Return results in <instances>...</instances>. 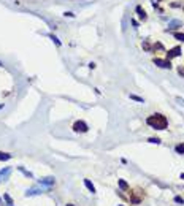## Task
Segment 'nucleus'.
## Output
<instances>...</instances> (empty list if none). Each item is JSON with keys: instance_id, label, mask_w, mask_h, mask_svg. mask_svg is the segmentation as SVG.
I'll return each instance as SVG.
<instances>
[{"instance_id": "12", "label": "nucleus", "mask_w": 184, "mask_h": 206, "mask_svg": "<svg viewBox=\"0 0 184 206\" xmlns=\"http://www.w3.org/2000/svg\"><path fill=\"white\" fill-rule=\"evenodd\" d=\"M118 184H119V187H121L122 190H129V184L125 182L124 179H119V181H118Z\"/></svg>"}, {"instance_id": "26", "label": "nucleus", "mask_w": 184, "mask_h": 206, "mask_svg": "<svg viewBox=\"0 0 184 206\" xmlns=\"http://www.w3.org/2000/svg\"><path fill=\"white\" fill-rule=\"evenodd\" d=\"M6 206H11V205H6Z\"/></svg>"}, {"instance_id": "24", "label": "nucleus", "mask_w": 184, "mask_h": 206, "mask_svg": "<svg viewBox=\"0 0 184 206\" xmlns=\"http://www.w3.org/2000/svg\"><path fill=\"white\" fill-rule=\"evenodd\" d=\"M118 206H124V205H118Z\"/></svg>"}, {"instance_id": "22", "label": "nucleus", "mask_w": 184, "mask_h": 206, "mask_svg": "<svg viewBox=\"0 0 184 206\" xmlns=\"http://www.w3.org/2000/svg\"><path fill=\"white\" fill-rule=\"evenodd\" d=\"M178 73L181 75V76H184V67H178Z\"/></svg>"}, {"instance_id": "19", "label": "nucleus", "mask_w": 184, "mask_h": 206, "mask_svg": "<svg viewBox=\"0 0 184 206\" xmlns=\"http://www.w3.org/2000/svg\"><path fill=\"white\" fill-rule=\"evenodd\" d=\"M148 141L153 143V144H160V138H149Z\"/></svg>"}, {"instance_id": "4", "label": "nucleus", "mask_w": 184, "mask_h": 206, "mask_svg": "<svg viewBox=\"0 0 184 206\" xmlns=\"http://www.w3.org/2000/svg\"><path fill=\"white\" fill-rule=\"evenodd\" d=\"M181 52H183L181 46H175V48H171V49H168V51H167V59H168V60H170V59H175V57L181 56Z\"/></svg>"}, {"instance_id": "20", "label": "nucleus", "mask_w": 184, "mask_h": 206, "mask_svg": "<svg viewBox=\"0 0 184 206\" xmlns=\"http://www.w3.org/2000/svg\"><path fill=\"white\" fill-rule=\"evenodd\" d=\"M130 98L132 100H136V102H140V103H143V98H141V97H138V95H133V94H132Z\"/></svg>"}, {"instance_id": "18", "label": "nucleus", "mask_w": 184, "mask_h": 206, "mask_svg": "<svg viewBox=\"0 0 184 206\" xmlns=\"http://www.w3.org/2000/svg\"><path fill=\"white\" fill-rule=\"evenodd\" d=\"M49 38H51V40H52V41H54V43H56V46H60V45H62V43H60V41H59V38H57V37H54V35H49Z\"/></svg>"}, {"instance_id": "3", "label": "nucleus", "mask_w": 184, "mask_h": 206, "mask_svg": "<svg viewBox=\"0 0 184 206\" xmlns=\"http://www.w3.org/2000/svg\"><path fill=\"white\" fill-rule=\"evenodd\" d=\"M153 62L156 64L157 67H160V68H168V70L171 68V62L168 59H159V57H154Z\"/></svg>"}, {"instance_id": "23", "label": "nucleus", "mask_w": 184, "mask_h": 206, "mask_svg": "<svg viewBox=\"0 0 184 206\" xmlns=\"http://www.w3.org/2000/svg\"><path fill=\"white\" fill-rule=\"evenodd\" d=\"M176 102H178L179 105H183V106H184V100H183V98H179V97H178V98H176Z\"/></svg>"}, {"instance_id": "17", "label": "nucleus", "mask_w": 184, "mask_h": 206, "mask_svg": "<svg viewBox=\"0 0 184 206\" xmlns=\"http://www.w3.org/2000/svg\"><path fill=\"white\" fill-rule=\"evenodd\" d=\"M143 49H146V51L151 52V51H153V46H151L148 41H143Z\"/></svg>"}, {"instance_id": "1", "label": "nucleus", "mask_w": 184, "mask_h": 206, "mask_svg": "<svg viewBox=\"0 0 184 206\" xmlns=\"http://www.w3.org/2000/svg\"><path fill=\"white\" fill-rule=\"evenodd\" d=\"M146 124L149 127L156 128V130H165L168 127V119L160 113H156V114H151L149 117L146 119Z\"/></svg>"}, {"instance_id": "27", "label": "nucleus", "mask_w": 184, "mask_h": 206, "mask_svg": "<svg viewBox=\"0 0 184 206\" xmlns=\"http://www.w3.org/2000/svg\"><path fill=\"white\" fill-rule=\"evenodd\" d=\"M0 108H2V105H0Z\"/></svg>"}, {"instance_id": "16", "label": "nucleus", "mask_w": 184, "mask_h": 206, "mask_svg": "<svg viewBox=\"0 0 184 206\" xmlns=\"http://www.w3.org/2000/svg\"><path fill=\"white\" fill-rule=\"evenodd\" d=\"M3 200L6 201V205H13V200H11V197H10L8 193H3Z\"/></svg>"}, {"instance_id": "8", "label": "nucleus", "mask_w": 184, "mask_h": 206, "mask_svg": "<svg viewBox=\"0 0 184 206\" xmlns=\"http://www.w3.org/2000/svg\"><path fill=\"white\" fill-rule=\"evenodd\" d=\"M183 26V22L179 19H173V21H170V22H168V29H167V32L168 30H175V29H179Z\"/></svg>"}, {"instance_id": "28", "label": "nucleus", "mask_w": 184, "mask_h": 206, "mask_svg": "<svg viewBox=\"0 0 184 206\" xmlns=\"http://www.w3.org/2000/svg\"><path fill=\"white\" fill-rule=\"evenodd\" d=\"M157 2H160V0H157Z\"/></svg>"}, {"instance_id": "7", "label": "nucleus", "mask_w": 184, "mask_h": 206, "mask_svg": "<svg viewBox=\"0 0 184 206\" xmlns=\"http://www.w3.org/2000/svg\"><path fill=\"white\" fill-rule=\"evenodd\" d=\"M40 193H43V187H34V189H29L26 193V197H34V195H40Z\"/></svg>"}, {"instance_id": "2", "label": "nucleus", "mask_w": 184, "mask_h": 206, "mask_svg": "<svg viewBox=\"0 0 184 206\" xmlns=\"http://www.w3.org/2000/svg\"><path fill=\"white\" fill-rule=\"evenodd\" d=\"M87 130H89V127L84 121H76L73 124V132H76V133H86Z\"/></svg>"}, {"instance_id": "11", "label": "nucleus", "mask_w": 184, "mask_h": 206, "mask_svg": "<svg viewBox=\"0 0 184 206\" xmlns=\"http://www.w3.org/2000/svg\"><path fill=\"white\" fill-rule=\"evenodd\" d=\"M17 170H19V171H21V173H22V175H24V176H26V178H34V175H32V173H30V171H27V170H26V168H24V167H17Z\"/></svg>"}, {"instance_id": "14", "label": "nucleus", "mask_w": 184, "mask_h": 206, "mask_svg": "<svg viewBox=\"0 0 184 206\" xmlns=\"http://www.w3.org/2000/svg\"><path fill=\"white\" fill-rule=\"evenodd\" d=\"M175 151H176L178 154H183V155H184V143H181V144H176Z\"/></svg>"}, {"instance_id": "15", "label": "nucleus", "mask_w": 184, "mask_h": 206, "mask_svg": "<svg viewBox=\"0 0 184 206\" xmlns=\"http://www.w3.org/2000/svg\"><path fill=\"white\" fill-rule=\"evenodd\" d=\"M173 37H175L176 40H179V41H184V34H179V32H175V34H173Z\"/></svg>"}, {"instance_id": "25", "label": "nucleus", "mask_w": 184, "mask_h": 206, "mask_svg": "<svg viewBox=\"0 0 184 206\" xmlns=\"http://www.w3.org/2000/svg\"><path fill=\"white\" fill-rule=\"evenodd\" d=\"M67 206H73V205H67Z\"/></svg>"}, {"instance_id": "9", "label": "nucleus", "mask_w": 184, "mask_h": 206, "mask_svg": "<svg viewBox=\"0 0 184 206\" xmlns=\"http://www.w3.org/2000/svg\"><path fill=\"white\" fill-rule=\"evenodd\" d=\"M136 14H138V17H140V19H141V21H146L148 19V14H146V11H145V10H143V6H136Z\"/></svg>"}, {"instance_id": "21", "label": "nucleus", "mask_w": 184, "mask_h": 206, "mask_svg": "<svg viewBox=\"0 0 184 206\" xmlns=\"http://www.w3.org/2000/svg\"><path fill=\"white\" fill-rule=\"evenodd\" d=\"M175 203H178V205H184V200L181 197H175Z\"/></svg>"}, {"instance_id": "13", "label": "nucleus", "mask_w": 184, "mask_h": 206, "mask_svg": "<svg viewBox=\"0 0 184 206\" xmlns=\"http://www.w3.org/2000/svg\"><path fill=\"white\" fill-rule=\"evenodd\" d=\"M13 155L8 154V152H0V160H10Z\"/></svg>"}, {"instance_id": "5", "label": "nucleus", "mask_w": 184, "mask_h": 206, "mask_svg": "<svg viewBox=\"0 0 184 206\" xmlns=\"http://www.w3.org/2000/svg\"><path fill=\"white\" fill-rule=\"evenodd\" d=\"M10 175H11V167H5L0 170V182L2 181H8Z\"/></svg>"}, {"instance_id": "10", "label": "nucleus", "mask_w": 184, "mask_h": 206, "mask_svg": "<svg viewBox=\"0 0 184 206\" xmlns=\"http://www.w3.org/2000/svg\"><path fill=\"white\" fill-rule=\"evenodd\" d=\"M84 186L87 187V190H89L91 193H95V186H94V184H92L89 179H84Z\"/></svg>"}, {"instance_id": "6", "label": "nucleus", "mask_w": 184, "mask_h": 206, "mask_svg": "<svg viewBox=\"0 0 184 206\" xmlns=\"http://www.w3.org/2000/svg\"><path fill=\"white\" fill-rule=\"evenodd\" d=\"M40 184H41V186H46L49 189V187H52L54 184H56V179L51 178V176H49V178H43V179H40Z\"/></svg>"}]
</instances>
